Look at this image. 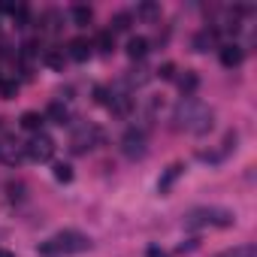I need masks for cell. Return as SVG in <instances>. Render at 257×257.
I'll use <instances>...</instances> for the list:
<instances>
[{"instance_id":"cell-1","label":"cell","mask_w":257,"mask_h":257,"mask_svg":"<svg viewBox=\"0 0 257 257\" xmlns=\"http://www.w3.org/2000/svg\"><path fill=\"white\" fill-rule=\"evenodd\" d=\"M91 248V239L79 230H61L55 236H49L46 242H40V254L43 257H67V254H79V251H88Z\"/></svg>"},{"instance_id":"cell-2","label":"cell","mask_w":257,"mask_h":257,"mask_svg":"<svg viewBox=\"0 0 257 257\" xmlns=\"http://www.w3.org/2000/svg\"><path fill=\"white\" fill-rule=\"evenodd\" d=\"M236 215L230 209L221 206H197L185 215V227L188 230H200V227H233Z\"/></svg>"},{"instance_id":"cell-3","label":"cell","mask_w":257,"mask_h":257,"mask_svg":"<svg viewBox=\"0 0 257 257\" xmlns=\"http://www.w3.org/2000/svg\"><path fill=\"white\" fill-rule=\"evenodd\" d=\"M55 155V143L46 137V134H37L31 143H28V158L31 161H49Z\"/></svg>"},{"instance_id":"cell-4","label":"cell","mask_w":257,"mask_h":257,"mask_svg":"<svg viewBox=\"0 0 257 257\" xmlns=\"http://www.w3.org/2000/svg\"><path fill=\"white\" fill-rule=\"evenodd\" d=\"M146 152V140H143V134H137V131H131L124 137V155L127 158H140Z\"/></svg>"},{"instance_id":"cell-5","label":"cell","mask_w":257,"mask_h":257,"mask_svg":"<svg viewBox=\"0 0 257 257\" xmlns=\"http://www.w3.org/2000/svg\"><path fill=\"white\" fill-rule=\"evenodd\" d=\"M212 257H257V248H254L251 242H242V245H233V248L218 251V254H212Z\"/></svg>"},{"instance_id":"cell-6","label":"cell","mask_w":257,"mask_h":257,"mask_svg":"<svg viewBox=\"0 0 257 257\" xmlns=\"http://www.w3.org/2000/svg\"><path fill=\"white\" fill-rule=\"evenodd\" d=\"M221 64L224 67H239L242 64V49L239 46H224L221 49Z\"/></svg>"},{"instance_id":"cell-7","label":"cell","mask_w":257,"mask_h":257,"mask_svg":"<svg viewBox=\"0 0 257 257\" xmlns=\"http://www.w3.org/2000/svg\"><path fill=\"white\" fill-rule=\"evenodd\" d=\"M70 55H73L76 61H85V58L91 55V43H88V40H73V43H70Z\"/></svg>"},{"instance_id":"cell-8","label":"cell","mask_w":257,"mask_h":257,"mask_svg":"<svg viewBox=\"0 0 257 257\" xmlns=\"http://www.w3.org/2000/svg\"><path fill=\"white\" fill-rule=\"evenodd\" d=\"M149 52V43H146V37H134L131 43H127V55L131 58H143Z\"/></svg>"},{"instance_id":"cell-9","label":"cell","mask_w":257,"mask_h":257,"mask_svg":"<svg viewBox=\"0 0 257 257\" xmlns=\"http://www.w3.org/2000/svg\"><path fill=\"white\" fill-rule=\"evenodd\" d=\"M40 124H43L40 112H25L22 115V127H25V131H40Z\"/></svg>"},{"instance_id":"cell-10","label":"cell","mask_w":257,"mask_h":257,"mask_svg":"<svg viewBox=\"0 0 257 257\" xmlns=\"http://www.w3.org/2000/svg\"><path fill=\"white\" fill-rule=\"evenodd\" d=\"M179 173H182V164H173V167L167 170V176L161 179V185H158V188H161V191H170V185L179 179Z\"/></svg>"},{"instance_id":"cell-11","label":"cell","mask_w":257,"mask_h":257,"mask_svg":"<svg viewBox=\"0 0 257 257\" xmlns=\"http://www.w3.org/2000/svg\"><path fill=\"white\" fill-rule=\"evenodd\" d=\"M55 179H58V182H70V179H73V170H70L67 164H55Z\"/></svg>"},{"instance_id":"cell-12","label":"cell","mask_w":257,"mask_h":257,"mask_svg":"<svg viewBox=\"0 0 257 257\" xmlns=\"http://www.w3.org/2000/svg\"><path fill=\"white\" fill-rule=\"evenodd\" d=\"M73 19H76L79 25H85V22H91V10H88V7H73Z\"/></svg>"},{"instance_id":"cell-13","label":"cell","mask_w":257,"mask_h":257,"mask_svg":"<svg viewBox=\"0 0 257 257\" xmlns=\"http://www.w3.org/2000/svg\"><path fill=\"white\" fill-rule=\"evenodd\" d=\"M49 115H52V118H58V121L64 124V118H67V109H61V103H52V106H49Z\"/></svg>"},{"instance_id":"cell-14","label":"cell","mask_w":257,"mask_h":257,"mask_svg":"<svg viewBox=\"0 0 257 257\" xmlns=\"http://www.w3.org/2000/svg\"><path fill=\"white\" fill-rule=\"evenodd\" d=\"M194 88H197V76H194V73H188V76L182 79V91H194Z\"/></svg>"},{"instance_id":"cell-15","label":"cell","mask_w":257,"mask_h":257,"mask_svg":"<svg viewBox=\"0 0 257 257\" xmlns=\"http://www.w3.org/2000/svg\"><path fill=\"white\" fill-rule=\"evenodd\" d=\"M100 46H103V52H109L112 49V34H100V40H97Z\"/></svg>"},{"instance_id":"cell-16","label":"cell","mask_w":257,"mask_h":257,"mask_svg":"<svg viewBox=\"0 0 257 257\" xmlns=\"http://www.w3.org/2000/svg\"><path fill=\"white\" fill-rule=\"evenodd\" d=\"M161 76H164V79H170V76H173V64H164V70H161Z\"/></svg>"},{"instance_id":"cell-17","label":"cell","mask_w":257,"mask_h":257,"mask_svg":"<svg viewBox=\"0 0 257 257\" xmlns=\"http://www.w3.org/2000/svg\"><path fill=\"white\" fill-rule=\"evenodd\" d=\"M149 257H167L164 251H158V248H149Z\"/></svg>"},{"instance_id":"cell-18","label":"cell","mask_w":257,"mask_h":257,"mask_svg":"<svg viewBox=\"0 0 257 257\" xmlns=\"http://www.w3.org/2000/svg\"><path fill=\"white\" fill-rule=\"evenodd\" d=\"M0 257H13V251H7V248H0Z\"/></svg>"}]
</instances>
